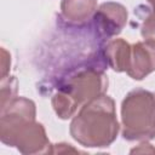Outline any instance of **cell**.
Here are the masks:
<instances>
[{
    "instance_id": "7c38bea8",
    "label": "cell",
    "mask_w": 155,
    "mask_h": 155,
    "mask_svg": "<svg viewBox=\"0 0 155 155\" xmlns=\"http://www.w3.org/2000/svg\"><path fill=\"white\" fill-rule=\"evenodd\" d=\"M11 65V56L10 53L2 47L1 48V79H5L8 74Z\"/></svg>"
},
{
    "instance_id": "6da1fadb",
    "label": "cell",
    "mask_w": 155,
    "mask_h": 155,
    "mask_svg": "<svg viewBox=\"0 0 155 155\" xmlns=\"http://www.w3.org/2000/svg\"><path fill=\"white\" fill-rule=\"evenodd\" d=\"M36 107L31 99L15 97L0 110V139L4 144L16 147L24 155L52 154L42 124L35 121Z\"/></svg>"
},
{
    "instance_id": "7a4b0ae2",
    "label": "cell",
    "mask_w": 155,
    "mask_h": 155,
    "mask_svg": "<svg viewBox=\"0 0 155 155\" xmlns=\"http://www.w3.org/2000/svg\"><path fill=\"white\" fill-rule=\"evenodd\" d=\"M119 130L115 102L105 93L84 104L69 127L73 139L86 148L109 147L116 139Z\"/></svg>"
},
{
    "instance_id": "277c9868",
    "label": "cell",
    "mask_w": 155,
    "mask_h": 155,
    "mask_svg": "<svg viewBox=\"0 0 155 155\" xmlns=\"http://www.w3.org/2000/svg\"><path fill=\"white\" fill-rule=\"evenodd\" d=\"M107 88L108 76L105 73L94 68H87L71 75L59 90L65 92L79 108L104 94Z\"/></svg>"
},
{
    "instance_id": "5bb4252c",
    "label": "cell",
    "mask_w": 155,
    "mask_h": 155,
    "mask_svg": "<svg viewBox=\"0 0 155 155\" xmlns=\"http://www.w3.org/2000/svg\"><path fill=\"white\" fill-rule=\"evenodd\" d=\"M148 4L150 5L151 10H155V0H148Z\"/></svg>"
},
{
    "instance_id": "9c48e42d",
    "label": "cell",
    "mask_w": 155,
    "mask_h": 155,
    "mask_svg": "<svg viewBox=\"0 0 155 155\" xmlns=\"http://www.w3.org/2000/svg\"><path fill=\"white\" fill-rule=\"evenodd\" d=\"M51 103H52V107H53L57 116L63 120H67V119L74 116V114L78 109L76 104L71 101V98L65 92H63L61 90H58L53 94Z\"/></svg>"
},
{
    "instance_id": "ba28073f",
    "label": "cell",
    "mask_w": 155,
    "mask_h": 155,
    "mask_svg": "<svg viewBox=\"0 0 155 155\" xmlns=\"http://www.w3.org/2000/svg\"><path fill=\"white\" fill-rule=\"evenodd\" d=\"M104 56L109 67L117 71H127L131 59V45L124 39H113L104 47Z\"/></svg>"
},
{
    "instance_id": "52a82bcc",
    "label": "cell",
    "mask_w": 155,
    "mask_h": 155,
    "mask_svg": "<svg viewBox=\"0 0 155 155\" xmlns=\"http://www.w3.org/2000/svg\"><path fill=\"white\" fill-rule=\"evenodd\" d=\"M97 11V0H62V17L73 24L87 22Z\"/></svg>"
},
{
    "instance_id": "30bf717a",
    "label": "cell",
    "mask_w": 155,
    "mask_h": 155,
    "mask_svg": "<svg viewBox=\"0 0 155 155\" xmlns=\"http://www.w3.org/2000/svg\"><path fill=\"white\" fill-rule=\"evenodd\" d=\"M17 79L15 76H6L1 79V101H0V110L4 109L17 93Z\"/></svg>"
},
{
    "instance_id": "8992f818",
    "label": "cell",
    "mask_w": 155,
    "mask_h": 155,
    "mask_svg": "<svg viewBox=\"0 0 155 155\" xmlns=\"http://www.w3.org/2000/svg\"><path fill=\"white\" fill-rule=\"evenodd\" d=\"M155 71V39H144L131 45V59L127 69L130 78L143 80Z\"/></svg>"
},
{
    "instance_id": "5b68a950",
    "label": "cell",
    "mask_w": 155,
    "mask_h": 155,
    "mask_svg": "<svg viewBox=\"0 0 155 155\" xmlns=\"http://www.w3.org/2000/svg\"><path fill=\"white\" fill-rule=\"evenodd\" d=\"M127 17L126 7L114 1L103 2L93 15L96 29L104 39L119 35L127 23Z\"/></svg>"
},
{
    "instance_id": "4fadbf2b",
    "label": "cell",
    "mask_w": 155,
    "mask_h": 155,
    "mask_svg": "<svg viewBox=\"0 0 155 155\" xmlns=\"http://www.w3.org/2000/svg\"><path fill=\"white\" fill-rule=\"evenodd\" d=\"M131 153L132 154L133 153H149V154H155V149L151 147V144L147 143V140H145V142L140 143L137 148H133L131 150Z\"/></svg>"
},
{
    "instance_id": "8fae6325",
    "label": "cell",
    "mask_w": 155,
    "mask_h": 155,
    "mask_svg": "<svg viewBox=\"0 0 155 155\" xmlns=\"http://www.w3.org/2000/svg\"><path fill=\"white\" fill-rule=\"evenodd\" d=\"M140 34L144 39H155V10H151V12L143 21Z\"/></svg>"
},
{
    "instance_id": "3957f363",
    "label": "cell",
    "mask_w": 155,
    "mask_h": 155,
    "mask_svg": "<svg viewBox=\"0 0 155 155\" xmlns=\"http://www.w3.org/2000/svg\"><path fill=\"white\" fill-rule=\"evenodd\" d=\"M122 137L127 140L155 138V92L143 88L130 91L121 103Z\"/></svg>"
}]
</instances>
